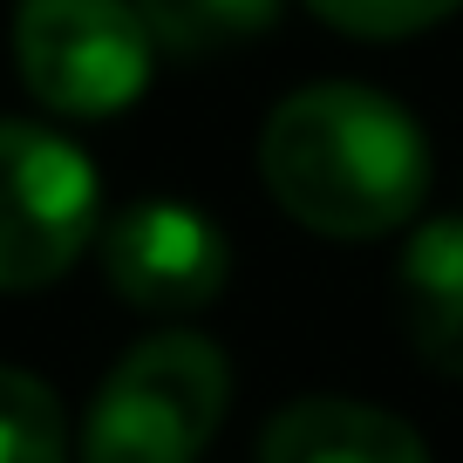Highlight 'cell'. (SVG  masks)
I'll return each mask as SVG.
<instances>
[{"label":"cell","mask_w":463,"mask_h":463,"mask_svg":"<svg viewBox=\"0 0 463 463\" xmlns=\"http://www.w3.org/2000/svg\"><path fill=\"white\" fill-rule=\"evenodd\" d=\"M260 177L279 212L327 239H375L416 218L430 191V144L389 96L362 82H314L273 109Z\"/></svg>","instance_id":"cell-1"},{"label":"cell","mask_w":463,"mask_h":463,"mask_svg":"<svg viewBox=\"0 0 463 463\" xmlns=\"http://www.w3.org/2000/svg\"><path fill=\"white\" fill-rule=\"evenodd\" d=\"M232 395V368L198 334H157L109 368L82 422V463H198Z\"/></svg>","instance_id":"cell-2"},{"label":"cell","mask_w":463,"mask_h":463,"mask_svg":"<svg viewBox=\"0 0 463 463\" xmlns=\"http://www.w3.org/2000/svg\"><path fill=\"white\" fill-rule=\"evenodd\" d=\"M21 82L61 116H109L150 82V28L130 0H21Z\"/></svg>","instance_id":"cell-3"},{"label":"cell","mask_w":463,"mask_h":463,"mask_svg":"<svg viewBox=\"0 0 463 463\" xmlns=\"http://www.w3.org/2000/svg\"><path fill=\"white\" fill-rule=\"evenodd\" d=\"M96 232V171L55 130L0 123V293H34L82 260Z\"/></svg>","instance_id":"cell-4"},{"label":"cell","mask_w":463,"mask_h":463,"mask_svg":"<svg viewBox=\"0 0 463 463\" xmlns=\"http://www.w3.org/2000/svg\"><path fill=\"white\" fill-rule=\"evenodd\" d=\"M102 273L144 314H191V307L218 300L232 252L204 212L157 198V204H130L102 232Z\"/></svg>","instance_id":"cell-5"},{"label":"cell","mask_w":463,"mask_h":463,"mask_svg":"<svg viewBox=\"0 0 463 463\" xmlns=\"http://www.w3.org/2000/svg\"><path fill=\"white\" fill-rule=\"evenodd\" d=\"M260 463H430L422 436L402 416L347 395L287 402L260 436Z\"/></svg>","instance_id":"cell-6"},{"label":"cell","mask_w":463,"mask_h":463,"mask_svg":"<svg viewBox=\"0 0 463 463\" xmlns=\"http://www.w3.org/2000/svg\"><path fill=\"white\" fill-rule=\"evenodd\" d=\"M402 314L422 362L463 382V218H430L402 246Z\"/></svg>","instance_id":"cell-7"},{"label":"cell","mask_w":463,"mask_h":463,"mask_svg":"<svg viewBox=\"0 0 463 463\" xmlns=\"http://www.w3.org/2000/svg\"><path fill=\"white\" fill-rule=\"evenodd\" d=\"M130 7L171 55H212L279 21V0H130Z\"/></svg>","instance_id":"cell-8"},{"label":"cell","mask_w":463,"mask_h":463,"mask_svg":"<svg viewBox=\"0 0 463 463\" xmlns=\"http://www.w3.org/2000/svg\"><path fill=\"white\" fill-rule=\"evenodd\" d=\"M69 430H61V402L48 382L0 368V463H61Z\"/></svg>","instance_id":"cell-9"},{"label":"cell","mask_w":463,"mask_h":463,"mask_svg":"<svg viewBox=\"0 0 463 463\" xmlns=\"http://www.w3.org/2000/svg\"><path fill=\"white\" fill-rule=\"evenodd\" d=\"M327 28L341 34H368V42H395V34H416L430 21L457 14L463 0H307Z\"/></svg>","instance_id":"cell-10"}]
</instances>
